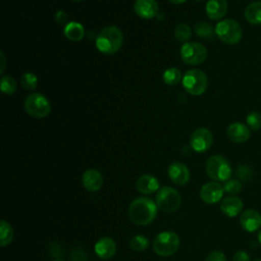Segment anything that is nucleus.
Wrapping results in <instances>:
<instances>
[{
	"label": "nucleus",
	"mask_w": 261,
	"mask_h": 261,
	"mask_svg": "<svg viewBox=\"0 0 261 261\" xmlns=\"http://www.w3.org/2000/svg\"><path fill=\"white\" fill-rule=\"evenodd\" d=\"M157 215V204L147 197L135 199L128 208V217L137 225L150 224Z\"/></svg>",
	"instance_id": "obj_1"
},
{
	"label": "nucleus",
	"mask_w": 261,
	"mask_h": 261,
	"mask_svg": "<svg viewBox=\"0 0 261 261\" xmlns=\"http://www.w3.org/2000/svg\"><path fill=\"white\" fill-rule=\"evenodd\" d=\"M123 42L121 31L115 25L104 28L96 38L97 49L104 54L116 53Z\"/></svg>",
	"instance_id": "obj_2"
},
{
	"label": "nucleus",
	"mask_w": 261,
	"mask_h": 261,
	"mask_svg": "<svg viewBox=\"0 0 261 261\" xmlns=\"http://www.w3.org/2000/svg\"><path fill=\"white\" fill-rule=\"evenodd\" d=\"M215 35L227 45H236L242 39V28L238 21L231 18L220 20L215 29Z\"/></svg>",
	"instance_id": "obj_3"
},
{
	"label": "nucleus",
	"mask_w": 261,
	"mask_h": 261,
	"mask_svg": "<svg viewBox=\"0 0 261 261\" xmlns=\"http://www.w3.org/2000/svg\"><path fill=\"white\" fill-rule=\"evenodd\" d=\"M207 175L218 181H226L231 176V167L227 159L220 155L211 156L205 165Z\"/></svg>",
	"instance_id": "obj_4"
},
{
	"label": "nucleus",
	"mask_w": 261,
	"mask_h": 261,
	"mask_svg": "<svg viewBox=\"0 0 261 261\" xmlns=\"http://www.w3.org/2000/svg\"><path fill=\"white\" fill-rule=\"evenodd\" d=\"M179 238L173 231L160 232L153 241V250L159 256H170L179 248Z\"/></svg>",
	"instance_id": "obj_5"
},
{
	"label": "nucleus",
	"mask_w": 261,
	"mask_h": 261,
	"mask_svg": "<svg viewBox=\"0 0 261 261\" xmlns=\"http://www.w3.org/2000/svg\"><path fill=\"white\" fill-rule=\"evenodd\" d=\"M182 86L189 94L193 96H200L206 91L208 80L202 70L190 69L182 77Z\"/></svg>",
	"instance_id": "obj_6"
},
{
	"label": "nucleus",
	"mask_w": 261,
	"mask_h": 261,
	"mask_svg": "<svg viewBox=\"0 0 261 261\" xmlns=\"http://www.w3.org/2000/svg\"><path fill=\"white\" fill-rule=\"evenodd\" d=\"M25 111L35 118H43L50 113L51 106L48 99L40 93L29 95L23 103Z\"/></svg>",
	"instance_id": "obj_7"
},
{
	"label": "nucleus",
	"mask_w": 261,
	"mask_h": 261,
	"mask_svg": "<svg viewBox=\"0 0 261 261\" xmlns=\"http://www.w3.org/2000/svg\"><path fill=\"white\" fill-rule=\"evenodd\" d=\"M181 203L179 193L170 187L161 188L156 195V204L164 212L170 213L176 211Z\"/></svg>",
	"instance_id": "obj_8"
},
{
	"label": "nucleus",
	"mask_w": 261,
	"mask_h": 261,
	"mask_svg": "<svg viewBox=\"0 0 261 261\" xmlns=\"http://www.w3.org/2000/svg\"><path fill=\"white\" fill-rule=\"evenodd\" d=\"M180 57L185 63L197 65L206 59L207 49L200 43H185L180 48Z\"/></svg>",
	"instance_id": "obj_9"
},
{
	"label": "nucleus",
	"mask_w": 261,
	"mask_h": 261,
	"mask_svg": "<svg viewBox=\"0 0 261 261\" xmlns=\"http://www.w3.org/2000/svg\"><path fill=\"white\" fill-rule=\"evenodd\" d=\"M213 142L212 133L206 127L197 128L190 138V145L192 149L198 153L207 151Z\"/></svg>",
	"instance_id": "obj_10"
},
{
	"label": "nucleus",
	"mask_w": 261,
	"mask_h": 261,
	"mask_svg": "<svg viewBox=\"0 0 261 261\" xmlns=\"http://www.w3.org/2000/svg\"><path fill=\"white\" fill-rule=\"evenodd\" d=\"M223 187L216 181L205 184L200 190V198L206 204H215L219 202L223 196Z\"/></svg>",
	"instance_id": "obj_11"
},
{
	"label": "nucleus",
	"mask_w": 261,
	"mask_h": 261,
	"mask_svg": "<svg viewBox=\"0 0 261 261\" xmlns=\"http://www.w3.org/2000/svg\"><path fill=\"white\" fill-rule=\"evenodd\" d=\"M167 173L172 182L184 186L190 179V171L188 167L181 162H173L168 166Z\"/></svg>",
	"instance_id": "obj_12"
},
{
	"label": "nucleus",
	"mask_w": 261,
	"mask_h": 261,
	"mask_svg": "<svg viewBox=\"0 0 261 261\" xmlns=\"http://www.w3.org/2000/svg\"><path fill=\"white\" fill-rule=\"evenodd\" d=\"M240 223L246 231L254 232L261 227V214L257 210L248 209L242 213Z\"/></svg>",
	"instance_id": "obj_13"
},
{
	"label": "nucleus",
	"mask_w": 261,
	"mask_h": 261,
	"mask_svg": "<svg viewBox=\"0 0 261 261\" xmlns=\"http://www.w3.org/2000/svg\"><path fill=\"white\" fill-rule=\"evenodd\" d=\"M134 9L140 17L150 19L158 13V4L155 0H136Z\"/></svg>",
	"instance_id": "obj_14"
},
{
	"label": "nucleus",
	"mask_w": 261,
	"mask_h": 261,
	"mask_svg": "<svg viewBox=\"0 0 261 261\" xmlns=\"http://www.w3.org/2000/svg\"><path fill=\"white\" fill-rule=\"evenodd\" d=\"M116 252V244L114 240L109 237H103L95 244L96 255L104 260L110 259Z\"/></svg>",
	"instance_id": "obj_15"
},
{
	"label": "nucleus",
	"mask_w": 261,
	"mask_h": 261,
	"mask_svg": "<svg viewBox=\"0 0 261 261\" xmlns=\"http://www.w3.org/2000/svg\"><path fill=\"white\" fill-rule=\"evenodd\" d=\"M82 182L87 191L96 192L101 189L103 185V177L98 170L90 168L84 172L82 176Z\"/></svg>",
	"instance_id": "obj_16"
},
{
	"label": "nucleus",
	"mask_w": 261,
	"mask_h": 261,
	"mask_svg": "<svg viewBox=\"0 0 261 261\" xmlns=\"http://www.w3.org/2000/svg\"><path fill=\"white\" fill-rule=\"evenodd\" d=\"M227 137L234 143H245L250 138V129L241 122H232L226 129Z\"/></svg>",
	"instance_id": "obj_17"
},
{
	"label": "nucleus",
	"mask_w": 261,
	"mask_h": 261,
	"mask_svg": "<svg viewBox=\"0 0 261 261\" xmlns=\"http://www.w3.org/2000/svg\"><path fill=\"white\" fill-rule=\"evenodd\" d=\"M242 209H243V201L240 198L234 196H229L224 198L220 204L221 212L228 217H234L239 215L242 212Z\"/></svg>",
	"instance_id": "obj_18"
},
{
	"label": "nucleus",
	"mask_w": 261,
	"mask_h": 261,
	"mask_svg": "<svg viewBox=\"0 0 261 261\" xmlns=\"http://www.w3.org/2000/svg\"><path fill=\"white\" fill-rule=\"evenodd\" d=\"M227 11L226 0H209L206 4V14L212 20L221 19Z\"/></svg>",
	"instance_id": "obj_19"
},
{
	"label": "nucleus",
	"mask_w": 261,
	"mask_h": 261,
	"mask_svg": "<svg viewBox=\"0 0 261 261\" xmlns=\"http://www.w3.org/2000/svg\"><path fill=\"white\" fill-rule=\"evenodd\" d=\"M136 187L141 194L151 195L159 189V181L151 174H144L138 178Z\"/></svg>",
	"instance_id": "obj_20"
},
{
	"label": "nucleus",
	"mask_w": 261,
	"mask_h": 261,
	"mask_svg": "<svg viewBox=\"0 0 261 261\" xmlns=\"http://www.w3.org/2000/svg\"><path fill=\"white\" fill-rule=\"evenodd\" d=\"M244 16L251 24H261V1H254L248 4Z\"/></svg>",
	"instance_id": "obj_21"
},
{
	"label": "nucleus",
	"mask_w": 261,
	"mask_h": 261,
	"mask_svg": "<svg viewBox=\"0 0 261 261\" xmlns=\"http://www.w3.org/2000/svg\"><path fill=\"white\" fill-rule=\"evenodd\" d=\"M64 35L71 41H80L84 37V28L76 21L68 22L64 28Z\"/></svg>",
	"instance_id": "obj_22"
},
{
	"label": "nucleus",
	"mask_w": 261,
	"mask_h": 261,
	"mask_svg": "<svg viewBox=\"0 0 261 261\" xmlns=\"http://www.w3.org/2000/svg\"><path fill=\"white\" fill-rule=\"evenodd\" d=\"M195 33L199 38L205 40H213L215 31L213 30L210 23L206 21H200L197 24H195Z\"/></svg>",
	"instance_id": "obj_23"
},
{
	"label": "nucleus",
	"mask_w": 261,
	"mask_h": 261,
	"mask_svg": "<svg viewBox=\"0 0 261 261\" xmlns=\"http://www.w3.org/2000/svg\"><path fill=\"white\" fill-rule=\"evenodd\" d=\"M13 239V229L11 225L5 221L1 220V226H0V244L2 247H5L11 243Z\"/></svg>",
	"instance_id": "obj_24"
},
{
	"label": "nucleus",
	"mask_w": 261,
	"mask_h": 261,
	"mask_svg": "<svg viewBox=\"0 0 261 261\" xmlns=\"http://www.w3.org/2000/svg\"><path fill=\"white\" fill-rule=\"evenodd\" d=\"M180 79H181V73L179 69H177L176 67L167 68L163 73V81L165 84L169 86L176 85L180 81Z\"/></svg>",
	"instance_id": "obj_25"
},
{
	"label": "nucleus",
	"mask_w": 261,
	"mask_h": 261,
	"mask_svg": "<svg viewBox=\"0 0 261 261\" xmlns=\"http://www.w3.org/2000/svg\"><path fill=\"white\" fill-rule=\"evenodd\" d=\"M1 91L6 95H13L16 91V83L14 79L9 75L1 77Z\"/></svg>",
	"instance_id": "obj_26"
},
{
	"label": "nucleus",
	"mask_w": 261,
	"mask_h": 261,
	"mask_svg": "<svg viewBox=\"0 0 261 261\" xmlns=\"http://www.w3.org/2000/svg\"><path fill=\"white\" fill-rule=\"evenodd\" d=\"M20 83L22 87L28 91H33L37 88L38 85V79L36 74L32 72H25L20 77Z\"/></svg>",
	"instance_id": "obj_27"
},
{
	"label": "nucleus",
	"mask_w": 261,
	"mask_h": 261,
	"mask_svg": "<svg viewBox=\"0 0 261 261\" xmlns=\"http://www.w3.org/2000/svg\"><path fill=\"white\" fill-rule=\"evenodd\" d=\"M130 248L136 252H142L149 247V241L144 236H135L129 242Z\"/></svg>",
	"instance_id": "obj_28"
},
{
	"label": "nucleus",
	"mask_w": 261,
	"mask_h": 261,
	"mask_svg": "<svg viewBox=\"0 0 261 261\" xmlns=\"http://www.w3.org/2000/svg\"><path fill=\"white\" fill-rule=\"evenodd\" d=\"M191 35H192V32H191V29L188 24L179 23L175 27L174 36H175L177 41L186 42L187 40H189L191 38Z\"/></svg>",
	"instance_id": "obj_29"
},
{
	"label": "nucleus",
	"mask_w": 261,
	"mask_h": 261,
	"mask_svg": "<svg viewBox=\"0 0 261 261\" xmlns=\"http://www.w3.org/2000/svg\"><path fill=\"white\" fill-rule=\"evenodd\" d=\"M247 124L252 130H258L261 127V113L252 111L247 115Z\"/></svg>",
	"instance_id": "obj_30"
},
{
	"label": "nucleus",
	"mask_w": 261,
	"mask_h": 261,
	"mask_svg": "<svg viewBox=\"0 0 261 261\" xmlns=\"http://www.w3.org/2000/svg\"><path fill=\"white\" fill-rule=\"evenodd\" d=\"M223 190L227 194L234 195V194H238L242 190V184L238 179H228L225 181V184L223 186Z\"/></svg>",
	"instance_id": "obj_31"
},
{
	"label": "nucleus",
	"mask_w": 261,
	"mask_h": 261,
	"mask_svg": "<svg viewBox=\"0 0 261 261\" xmlns=\"http://www.w3.org/2000/svg\"><path fill=\"white\" fill-rule=\"evenodd\" d=\"M205 261H226V257L220 251H213L208 254Z\"/></svg>",
	"instance_id": "obj_32"
},
{
	"label": "nucleus",
	"mask_w": 261,
	"mask_h": 261,
	"mask_svg": "<svg viewBox=\"0 0 261 261\" xmlns=\"http://www.w3.org/2000/svg\"><path fill=\"white\" fill-rule=\"evenodd\" d=\"M233 261H250V256L245 251H237L232 257Z\"/></svg>",
	"instance_id": "obj_33"
},
{
	"label": "nucleus",
	"mask_w": 261,
	"mask_h": 261,
	"mask_svg": "<svg viewBox=\"0 0 261 261\" xmlns=\"http://www.w3.org/2000/svg\"><path fill=\"white\" fill-rule=\"evenodd\" d=\"M55 19H56V21H57L59 24H64V23L67 22L68 16H67V14H66L64 11L59 10V11H57L56 14H55Z\"/></svg>",
	"instance_id": "obj_34"
},
{
	"label": "nucleus",
	"mask_w": 261,
	"mask_h": 261,
	"mask_svg": "<svg viewBox=\"0 0 261 261\" xmlns=\"http://www.w3.org/2000/svg\"><path fill=\"white\" fill-rule=\"evenodd\" d=\"M169 2H171L172 4H181L184 2H186L187 0H168Z\"/></svg>",
	"instance_id": "obj_35"
},
{
	"label": "nucleus",
	"mask_w": 261,
	"mask_h": 261,
	"mask_svg": "<svg viewBox=\"0 0 261 261\" xmlns=\"http://www.w3.org/2000/svg\"><path fill=\"white\" fill-rule=\"evenodd\" d=\"M1 58H2V64H3V66H2V68H1V70H0V72L3 73V71H4V64H5V59H4L3 53H1Z\"/></svg>",
	"instance_id": "obj_36"
},
{
	"label": "nucleus",
	"mask_w": 261,
	"mask_h": 261,
	"mask_svg": "<svg viewBox=\"0 0 261 261\" xmlns=\"http://www.w3.org/2000/svg\"><path fill=\"white\" fill-rule=\"evenodd\" d=\"M258 241H259V243H260V245H261V229H260V231H259V233H258Z\"/></svg>",
	"instance_id": "obj_37"
},
{
	"label": "nucleus",
	"mask_w": 261,
	"mask_h": 261,
	"mask_svg": "<svg viewBox=\"0 0 261 261\" xmlns=\"http://www.w3.org/2000/svg\"><path fill=\"white\" fill-rule=\"evenodd\" d=\"M73 1H82V0H73Z\"/></svg>",
	"instance_id": "obj_38"
},
{
	"label": "nucleus",
	"mask_w": 261,
	"mask_h": 261,
	"mask_svg": "<svg viewBox=\"0 0 261 261\" xmlns=\"http://www.w3.org/2000/svg\"><path fill=\"white\" fill-rule=\"evenodd\" d=\"M196 1H202V0H196Z\"/></svg>",
	"instance_id": "obj_39"
},
{
	"label": "nucleus",
	"mask_w": 261,
	"mask_h": 261,
	"mask_svg": "<svg viewBox=\"0 0 261 261\" xmlns=\"http://www.w3.org/2000/svg\"><path fill=\"white\" fill-rule=\"evenodd\" d=\"M255 261H261V260H255Z\"/></svg>",
	"instance_id": "obj_40"
},
{
	"label": "nucleus",
	"mask_w": 261,
	"mask_h": 261,
	"mask_svg": "<svg viewBox=\"0 0 261 261\" xmlns=\"http://www.w3.org/2000/svg\"><path fill=\"white\" fill-rule=\"evenodd\" d=\"M55 261H61V260H55Z\"/></svg>",
	"instance_id": "obj_41"
}]
</instances>
